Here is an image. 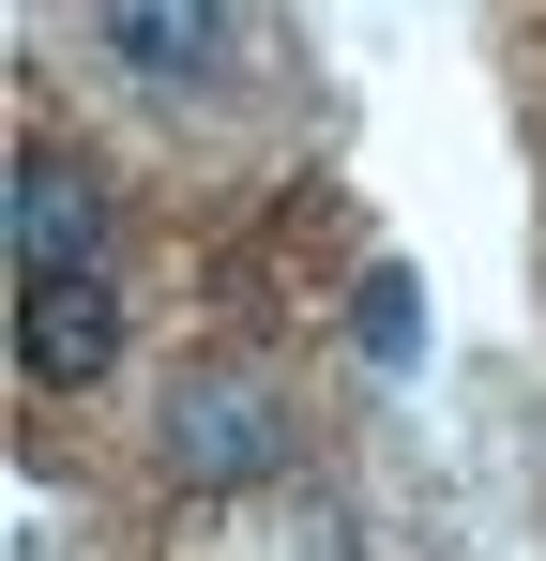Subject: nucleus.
Returning a JSON list of instances; mask_svg holds the SVG:
<instances>
[{"mask_svg": "<svg viewBox=\"0 0 546 561\" xmlns=\"http://www.w3.org/2000/svg\"><path fill=\"white\" fill-rule=\"evenodd\" d=\"M15 274H91L106 259V228H122V197H106V168L91 152H61V137H31L15 152Z\"/></svg>", "mask_w": 546, "mask_h": 561, "instance_id": "nucleus-3", "label": "nucleus"}, {"mask_svg": "<svg viewBox=\"0 0 546 561\" xmlns=\"http://www.w3.org/2000/svg\"><path fill=\"white\" fill-rule=\"evenodd\" d=\"M364 350H379V365H410V350H425V288H410V274L364 288Z\"/></svg>", "mask_w": 546, "mask_h": 561, "instance_id": "nucleus-5", "label": "nucleus"}, {"mask_svg": "<svg viewBox=\"0 0 546 561\" xmlns=\"http://www.w3.org/2000/svg\"><path fill=\"white\" fill-rule=\"evenodd\" d=\"M152 456L182 470V485H259L273 456H288V410H273V379H243V365H197L152 410Z\"/></svg>", "mask_w": 546, "mask_h": 561, "instance_id": "nucleus-1", "label": "nucleus"}, {"mask_svg": "<svg viewBox=\"0 0 546 561\" xmlns=\"http://www.w3.org/2000/svg\"><path fill=\"white\" fill-rule=\"evenodd\" d=\"M15 365H31V394H91L122 365V274L106 259L91 274H15Z\"/></svg>", "mask_w": 546, "mask_h": 561, "instance_id": "nucleus-2", "label": "nucleus"}, {"mask_svg": "<svg viewBox=\"0 0 546 561\" xmlns=\"http://www.w3.org/2000/svg\"><path fill=\"white\" fill-rule=\"evenodd\" d=\"M91 46L152 92H197V77H228V0H91Z\"/></svg>", "mask_w": 546, "mask_h": 561, "instance_id": "nucleus-4", "label": "nucleus"}]
</instances>
